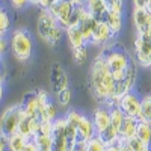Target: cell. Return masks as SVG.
Returning a JSON list of instances; mask_svg holds the SVG:
<instances>
[{"mask_svg":"<svg viewBox=\"0 0 151 151\" xmlns=\"http://www.w3.org/2000/svg\"><path fill=\"white\" fill-rule=\"evenodd\" d=\"M88 85H89L92 97L97 101L101 106L110 109L115 82H113V77L109 71L103 53H98L91 62L89 70H88Z\"/></svg>","mask_w":151,"mask_h":151,"instance_id":"obj_1","label":"cell"},{"mask_svg":"<svg viewBox=\"0 0 151 151\" xmlns=\"http://www.w3.org/2000/svg\"><path fill=\"white\" fill-rule=\"evenodd\" d=\"M100 53L104 55L106 64L109 67V71L112 74L115 85L119 83L125 77V74H127L130 65L133 64L134 58L127 52V48H124L121 45H115L113 42L103 47V50Z\"/></svg>","mask_w":151,"mask_h":151,"instance_id":"obj_2","label":"cell"},{"mask_svg":"<svg viewBox=\"0 0 151 151\" xmlns=\"http://www.w3.org/2000/svg\"><path fill=\"white\" fill-rule=\"evenodd\" d=\"M36 32L38 36L50 47H58L62 38L65 36V29L58 23V20L48 9H41L40 14H38Z\"/></svg>","mask_w":151,"mask_h":151,"instance_id":"obj_3","label":"cell"},{"mask_svg":"<svg viewBox=\"0 0 151 151\" xmlns=\"http://www.w3.org/2000/svg\"><path fill=\"white\" fill-rule=\"evenodd\" d=\"M77 134L64 116H58L52 127L53 151H74L77 145Z\"/></svg>","mask_w":151,"mask_h":151,"instance_id":"obj_4","label":"cell"},{"mask_svg":"<svg viewBox=\"0 0 151 151\" xmlns=\"http://www.w3.org/2000/svg\"><path fill=\"white\" fill-rule=\"evenodd\" d=\"M64 118L74 129L79 142H88V141H91L92 137L97 136L94 124H92V119L88 115H85V113L76 110V109H67Z\"/></svg>","mask_w":151,"mask_h":151,"instance_id":"obj_5","label":"cell"},{"mask_svg":"<svg viewBox=\"0 0 151 151\" xmlns=\"http://www.w3.org/2000/svg\"><path fill=\"white\" fill-rule=\"evenodd\" d=\"M9 47L17 60L26 62L32 58L33 53V40L26 29H15L11 35Z\"/></svg>","mask_w":151,"mask_h":151,"instance_id":"obj_6","label":"cell"},{"mask_svg":"<svg viewBox=\"0 0 151 151\" xmlns=\"http://www.w3.org/2000/svg\"><path fill=\"white\" fill-rule=\"evenodd\" d=\"M24 115H26V113H24V110L20 106V103L6 107L2 112V115H0V133H3L6 137L17 133L18 124L21 122Z\"/></svg>","mask_w":151,"mask_h":151,"instance_id":"obj_7","label":"cell"},{"mask_svg":"<svg viewBox=\"0 0 151 151\" xmlns=\"http://www.w3.org/2000/svg\"><path fill=\"white\" fill-rule=\"evenodd\" d=\"M133 48L136 64L141 68H151V32L136 33Z\"/></svg>","mask_w":151,"mask_h":151,"instance_id":"obj_8","label":"cell"},{"mask_svg":"<svg viewBox=\"0 0 151 151\" xmlns=\"http://www.w3.org/2000/svg\"><path fill=\"white\" fill-rule=\"evenodd\" d=\"M76 5H77V0H56L48 8V11L53 14V17L58 20V23L60 26L64 29H67L70 26L71 15L76 9Z\"/></svg>","mask_w":151,"mask_h":151,"instance_id":"obj_9","label":"cell"},{"mask_svg":"<svg viewBox=\"0 0 151 151\" xmlns=\"http://www.w3.org/2000/svg\"><path fill=\"white\" fill-rule=\"evenodd\" d=\"M118 107L122 110V113L125 116L130 118H136L139 121V115H141V98L137 97L133 91L125 94L124 97L119 98L118 101Z\"/></svg>","mask_w":151,"mask_h":151,"instance_id":"obj_10","label":"cell"},{"mask_svg":"<svg viewBox=\"0 0 151 151\" xmlns=\"http://www.w3.org/2000/svg\"><path fill=\"white\" fill-rule=\"evenodd\" d=\"M50 85L55 89V92H60L70 88L68 73L60 64H53L52 68H50Z\"/></svg>","mask_w":151,"mask_h":151,"instance_id":"obj_11","label":"cell"},{"mask_svg":"<svg viewBox=\"0 0 151 151\" xmlns=\"http://www.w3.org/2000/svg\"><path fill=\"white\" fill-rule=\"evenodd\" d=\"M113 40H115V35H113V32L110 30L109 24L107 23H97L89 44L91 45H97V47H106Z\"/></svg>","mask_w":151,"mask_h":151,"instance_id":"obj_12","label":"cell"},{"mask_svg":"<svg viewBox=\"0 0 151 151\" xmlns=\"http://www.w3.org/2000/svg\"><path fill=\"white\" fill-rule=\"evenodd\" d=\"M132 21L136 33H148L151 32V12L147 9L133 8Z\"/></svg>","mask_w":151,"mask_h":151,"instance_id":"obj_13","label":"cell"},{"mask_svg":"<svg viewBox=\"0 0 151 151\" xmlns=\"http://www.w3.org/2000/svg\"><path fill=\"white\" fill-rule=\"evenodd\" d=\"M91 119L95 129V134H101L110 125V109L106 106H98L97 109H94Z\"/></svg>","mask_w":151,"mask_h":151,"instance_id":"obj_14","label":"cell"},{"mask_svg":"<svg viewBox=\"0 0 151 151\" xmlns=\"http://www.w3.org/2000/svg\"><path fill=\"white\" fill-rule=\"evenodd\" d=\"M85 8L97 23H106L107 11L104 8L103 0H85Z\"/></svg>","mask_w":151,"mask_h":151,"instance_id":"obj_15","label":"cell"},{"mask_svg":"<svg viewBox=\"0 0 151 151\" xmlns=\"http://www.w3.org/2000/svg\"><path fill=\"white\" fill-rule=\"evenodd\" d=\"M20 106L23 107L24 113H26L27 116H32V118L38 119V98H36V91L24 94L23 100L20 101Z\"/></svg>","mask_w":151,"mask_h":151,"instance_id":"obj_16","label":"cell"},{"mask_svg":"<svg viewBox=\"0 0 151 151\" xmlns=\"http://www.w3.org/2000/svg\"><path fill=\"white\" fill-rule=\"evenodd\" d=\"M40 121L32 118V116H27V115H24V118L21 119V122L18 124V129H17V133L23 134V136H26L29 137V139H32V137L36 134L38 129H40Z\"/></svg>","mask_w":151,"mask_h":151,"instance_id":"obj_17","label":"cell"},{"mask_svg":"<svg viewBox=\"0 0 151 151\" xmlns=\"http://www.w3.org/2000/svg\"><path fill=\"white\" fill-rule=\"evenodd\" d=\"M76 26L80 29L83 38L86 40V42L89 44V42H91V38H92V33H94V30H95V26H97V21L91 17L89 12L86 11V14L80 18V21L76 24Z\"/></svg>","mask_w":151,"mask_h":151,"instance_id":"obj_18","label":"cell"},{"mask_svg":"<svg viewBox=\"0 0 151 151\" xmlns=\"http://www.w3.org/2000/svg\"><path fill=\"white\" fill-rule=\"evenodd\" d=\"M65 35H67V40H68V44L73 48H79V47H83V45H88L86 40L83 38L80 29L76 26V24H73V26H68L65 29Z\"/></svg>","mask_w":151,"mask_h":151,"instance_id":"obj_19","label":"cell"},{"mask_svg":"<svg viewBox=\"0 0 151 151\" xmlns=\"http://www.w3.org/2000/svg\"><path fill=\"white\" fill-rule=\"evenodd\" d=\"M137 121L136 118H130V116H125L122 124H121V129H119V137L124 141H132L133 137L136 136V129H137Z\"/></svg>","mask_w":151,"mask_h":151,"instance_id":"obj_20","label":"cell"},{"mask_svg":"<svg viewBox=\"0 0 151 151\" xmlns=\"http://www.w3.org/2000/svg\"><path fill=\"white\" fill-rule=\"evenodd\" d=\"M33 142L38 148V151H53V144H52V133H42L38 132L33 137Z\"/></svg>","mask_w":151,"mask_h":151,"instance_id":"obj_21","label":"cell"},{"mask_svg":"<svg viewBox=\"0 0 151 151\" xmlns=\"http://www.w3.org/2000/svg\"><path fill=\"white\" fill-rule=\"evenodd\" d=\"M122 14H118V12H107L106 17V23L109 24L110 30L113 32V35L118 36L124 27V20H122Z\"/></svg>","mask_w":151,"mask_h":151,"instance_id":"obj_22","label":"cell"},{"mask_svg":"<svg viewBox=\"0 0 151 151\" xmlns=\"http://www.w3.org/2000/svg\"><path fill=\"white\" fill-rule=\"evenodd\" d=\"M27 142H29V137L20 133H14L8 137V151H23Z\"/></svg>","mask_w":151,"mask_h":151,"instance_id":"obj_23","label":"cell"},{"mask_svg":"<svg viewBox=\"0 0 151 151\" xmlns=\"http://www.w3.org/2000/svg\"><path fill=\"white\" fill-rule=\"evenodd\" d=\"M136 139H139L142 144L151 147V124L147 122H137V129H136Z\"/></svg>","mask_w":151,"mask_h":151,"instance_id":"obj_24","label":"cell"},{"mask_svg":"<svg viewBox=\"0 0 151 151\" xmlns=\"http://www.w3.org/2000/svg\"><path fill=\"white\" fill-rule=\"evenodd\" d=\"M141 122L151 124V94H145L141 97V115H139Z\"/></svg>","mask_w":151,"mask_h":151,"instance_id":"obj_25","label":"cell"},{"mask_svg":"<svg viewBox=\"0 0 151 151\" xmlns=\"http://www.w3.org/2000/svg\"><path fill=\"white\" fill-rule=\"evenodd\" d=\"M55 98H56L58 106L67 109L70 106V103H71V100H73V91L70 89V88H67V89L60 91V92H56V97Z\"/></svg>","mask_w":151,"mask_h":151,"instance_id":"obj_26","label":"cell"},{"mask_svg":"<svg viewBox=\"0 0 151 151\" xmlns=\"http://www.w3.org/2000/svg\"><path fill=\"white\" fill-rule=\"evenodd\" d=\"M73 59L77 65H83L85 62L88 60V55H89V50H88V45L79 47V48H73L71 50Z\"/></svg>","mask_w":151,"mask_h":151,"instance_id":"obj_27","label":"cell"},{"mask_svg":"<svg viewBox=\"0 0 151 151\" xmlns=\"http://www.w3.org/2000/svg\"><path fill=\"white\" fill-rule=\"evenodd\" d=\"M103 3L107 12H124V0H103Z\"/></svg>","mask_w":151,"mask_h":151,"instance_id":"obj_28","label":"cell"},{"mask_svg":"<svg viewBox=\"0 0 151 151\" xmlns=\"http://www.w3.org/2000/svg\"><path fill=\"white\" fill-rule=\"evenodd\" d=\"M106 144L100 139L98 136L92 137L91 141L86 142V151H106Z\"/></svg>","mask_w":151,"mask_h":151,"instance_id":"obj_29","label":"cell"},{"mask_svg":"<svg viewBox=\"0 0 151 151\" xmlns=\"http://www.w3.org/2000/svg\"><path fill=\"white\" fill-rule=\"evenodd\" d=\"M9 24H11L9 15H8V12L2 8L0 9V38H5V35H6V32L9 29Z\"/></svg>","mask_w":151,"mask_h":151,"instance_id":"obj_30","label":"cell"},{"mask_svg":"<svg viewBox=\"0 0 151 151\" xmlns=\"http://www.w3.org/2000/svg\"><path fill=\"white\" fill-rule=\"evenodd\" d=\"M129 144H130L132 151H151V148L148 145L142 144L139 139H136V137H133L132 141H129Z\"/></svg>","mask_w":151,"mask_h":151,"instance_id":"obj_31","label":"cell"},{"mask_svg":"<svg viewBox=\"0 0 151 151\" xmlns=\"http://www.w3.org/2000/svg\"><path fill=\"white\" fill-rule=\"evenodd\" d=\"M9 3L15 9H24L29 5V0H9Z\"/></svg>","mask_w":151,"mask_h":151,"instance_id":"obj_32","label":"cell"},{"mask_svg":"<svg viewBox=\"0 0 151 151\" xmlns=\"http://www.w3.org/2000/svg\"><path fill=\"white\" fill-rule=\"evenodd\" d=\"M8 41H6V38H0V58H2L5 53H6V50H8Z\"/></svg>","mask_w":151,"mask_h":151,"instance_id":"obj_33","label":"cell"},{"mask_svg":"<svg viewBox=\"0 0 151 151\" xmlns=\"http://www.w3.org/2000/svg\"><path fill=\"white\" fill-rule=\"evenodd\" d=\"M6 148H8V137L3 133H0V151H5Z\"/></svg>","mask_w":151,"mask_h":151,"instance_id":"obj_34","label":"cell"},{"mask_svg":"<svg viewBox=\"0 0 151 151\" xmlns=\"http://www.w3.org/2000/svg\"><path fill=\"white\" fill-rule=\"evenodd\" d=\"M55 2H56V0H40V5H38V6H40L41 9H48Z\"/></svg>","mask_w":151,"mask_h":151,"instance_id":"obj_35","label":"cell"},{"mask_svg":"<svg viewBox=\"0 0 151 151\" xmlns=\"http://www.w3.org/2000/svg\"><path fill=\"white\" fill-rule=\"evenodd\" d=\"M23 151H38V148H36V145H35L33 139H29V142L26 144V147H24V150H23Z\"/></svg>","mask_w":151,"mask_h":151,"instance_id":"obj_36","label":"cell"},{"mask_svg":"<svg viewBox=\"0 0 151 151\" xmlns=\"http://www.w3.org/2000/svg\"><path fill=\"white\" fill-rule=\"evenodd\" d=\"M74 151H86V142H77Z\"/></svg>","mask_w":151,"mask_h":151,"instance_id":"obj_37","label":"cell"},{"mask_svg":"<svg viewBox=\"0 0 151 151\" xmlns=\"http://www.w3.org/2000/svg\"><path fill=\"white\" fill-rule=\"evenodd\" d=\"M106 151H119V147H118V144L115 142V144H112V145H107V147H106Z\"/></svg>","mask_w":151,"mask_h":151,"instance_id":"obj_38","label":"cell"},{"mask_svg":"<svg viewBox=\"0 0 151 151\" xmlns=\"http://www.w3.org/2000/svg\"><path fill=\"white\" fill-rule=\"evenodd\" d=\"M145 9L151 12V0H145Z\"/></svg>","mask_w":151,"mask_h":151,"instance_id":"obj_39","label":"cell"},{"mask_svg":"<svg viewBox=\"0 0 151 151\" xmlns=\"http://www.w3.org/2000/svg\"><path fill=\"white\" fill-rule=\"evenodd\" d=\"M3 82H5V74H3L2 68H0V85H3Z\"/></svg>","mask_w":151,"mask_h":151,"instance_id":"obj_40","label":"cell"},{"mask_svg":"<svg viewBox=\"0 0 151 151\" xmlns=\"http://www.w3.org/2000/svg\"><path fill=\"white\" fill-rule=\"evenodd\" d=\"M3 92H5V88H3V85H0V101L3 100Z\"/></svg>","mask_w":151,"mask_h":151,"instance_id":"obj_41","label":"cell"},{"mask_svg":"<svg viewBox=\"0 0 151 151\" xmlns=\"http://www.w3.org/2000/svg\"><path fill=\"white\" fill-rule=\"evenodd\" d=\"M29 3H30V5H35V6H38V5H40V0H29Z\"/></svg>","mask_w":151,"mask_h":151,"instance_id":"obj_42","label":"cell"},{"mask_svg":"<svg viewBox=\"0 0 151 151\" xmlns=\"http://www.w3.org/2000/svg\"><path fill=\"white\" fill-rule=\"evenodd\" d=\"M0 9H2V0H0Z\"/></svg>","mask_w":151,"mask_h":151,"instance_id":"obj_43","label":"cell"},{"mask_svg":"<svg viewBox=\"0 0 151 151\" xmlns=\"http://www.w3.org/2000/svg\"><path fill=\"white\" fill-rule=\"evenodd\" d=\"M77 2H85V0H77Z\"/></svg>","mask_w":151,"mask_h":151,"instance_id":"obj_44","label":"cell"}]
</instances>
